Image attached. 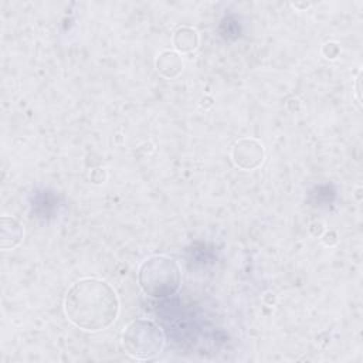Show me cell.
<instances>
[{
  "mask_svg": "<svg viewBox=\"0 0 363 363\" xmlns=\"http://www.w3.org/2000/svg\"><path fill=\"white\" fill-rule=\"evenodd\" d=\"M106 177H108V174H106L105 169H101V167L99 169H94L92 173H91V182L95 183V184L104 183L106 180Z\"/></svg>",
  "mask_w": 363,
  "mask_h": 363,
  "instance_id": "9c48e42d",
  "label": "cell"
},
{
  "mask_svg": "<svg viewBox=\"0 0 363 363\" xmlns=\"http://www.w3.org/2000/svg\"><path fill=\"white\" fill-rule=\"evenodd\" d=\"M64 312L77 328L86 332H99L116 320L119 299L108 282L98 278H82L67 291Z\"/></svg>",
  "mask_w": 363,
  "mask_h": 363,
  "instance_id": "6da1fadb",
  "label": "cell"
},
{
  "mask_svg": "<svg viewBox=\"0 0 363 363\" xmlns=\"http://www.w3.org/2000/svg\"><path fill=\"white\" fill-rule=\"evenodd\" d=\"M322 52H323V55H325L328 60H335V58L339 55L340 48H339L337 43L329 41V43H325V44H323Z\"/></svg>",
  "mask_w": 363,
  "mask_h": 363,
  "instance_id": "ba28073f",
  "label": "cell"
},
{
  "mask_svg": "<svg viewBox=\"0 0 363 363\" xmlns=\"http://www.w3.org/2000/svg\"><path fill=\"white\" fill-rule=\"evenodd\" d=\"M265 149L262 143L254 138L238 139L231 149V160L235 167L242 170H254L262 164Z\"/></svg>",
  "mask_w": 363,
  "mask_h": 363,
  "instance_id": "277c9868",
  "label": "cell"
},
{
  "mask_svg": "<svg viewBox=\"0 0 363 363\" xmlns=\"http://www.w3.org/2000/svg\"><path fill=\"white\" fill-rule=\"evenodd\" d=\"M138 282L145 295L159 299L169 298L182 285V268L174 258L152 255L140 264Z\"/></svg>",
  "mask_w": 363,
  "mask_h": 363,
  "instance_id": "7a4b0ae2",
  "label": "cell"
},
{
  "mask_svg": "<svg viewBox=\"0 0 363 363\" xmlns=\"http://www.w3.org/2000/svg\"><path fill=\"white\" fill-rule=\"evenodd\" d=\"M200 44V35L196 28L183 26L179 27L173 34V45L177 52L180 54H189L197 50Z\"/></svg>",
  "mask_w": 363,
  "mask_h": 363,
  "instance_id": "52a82bcc",
  "label": "cell"
},
{
  "mask_svg": "<svg viewBox=\"0 0 363 363\" xmlns=\"http://www.w3.org/2000/svg\"><path fill=\"white\" fill-rule=\"evenodd\" d=\"M24 238V227L23 224L11 217L3 216L0 220V245L4 251L14 250L21 244Z\"/></svg>",
  "mask_w": 363,
  "mask_h": 363,
  "instance_id": "5b68a950",
  "label": "cell"
},
{
  "mask_svg": "<svg viewBox=\"0 0 363 363\" xmlns=\"http://www.w3.org/2000/svg\"><path fill=\"white\" fill-rule=\"evenodd\" d=\"M156 71L164 78H176L184 67V61L180 52L176 50H163L155 60Z\"/></svg>",
  "mask_w": 363,
  "mask_h": 363,
  "instance_id": "8992f818",
  "label": "cell"
},
{
  "mask_svg": "<svg viewBox=\"0 0 363 363\" xmlns=\"http://www.w3.org/2000/svg\"><path fill=\"white\" fill-rule=\"evenodd\" d=\"M122 347L135 359H152L164 347V333L149 319H135L122 332Z\"/></svg>",
  "mask_w": 363,
  "mask_h": 363,
  "instance_id": "3957f363",
  "label": "cell"
}]
</instances>
